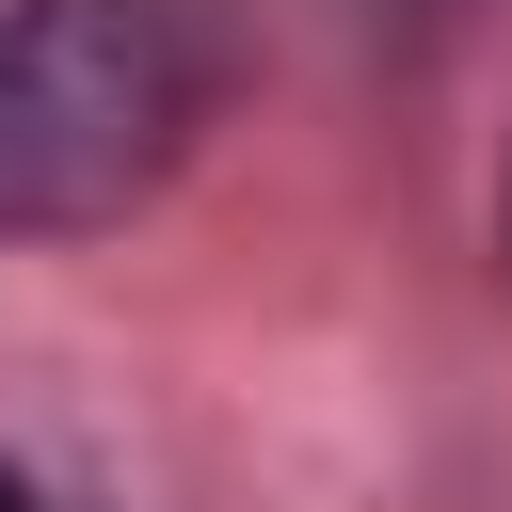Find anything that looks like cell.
Segmentation results:
<instances>
[{
	"label": "cell",
	"mask_w": 512,
	"mask_h": 512,
	"mask_svg": "<svg viewBox=\"0 0 512 512\" xmlns=\"http://www.w3.org/2000/svg\"><path fill=\"white\" fill-rule=\"evenodd\" d=\"M0 512H32V480H16V464H0Z\"/></svg>",
	"instance_id": "2"
},
{
	"label": "cell",
	"mask_w": 512,
	"mask_h": 512,
	"mask_svg": "<svg viewBox=\"0 0 512 512\" xmlns=\"http://www.w3.org/2000/svg\"><path fill=\"white\" fill-rule=\"evenodd\" d=\"M240 96V0H0V256L96 240L192 176Z\"/></svg>",
	"instance_id": "1"
}]
</instances>
